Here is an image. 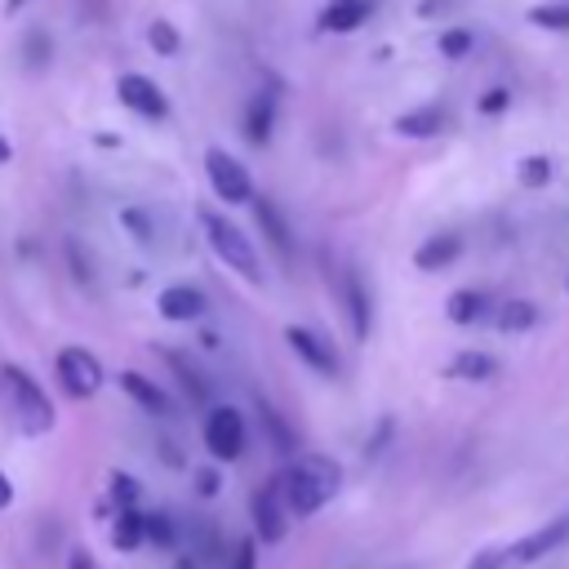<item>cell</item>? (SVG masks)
<instances>
[{
  "label": "cell",
  "instance_id": "obj_13",
  "mask_svg": "<svg viewBox=\"0 0 569 569\" xmlns=\"http://www.w3.org/2000/svg\"><path fill=\"white\" fill-rule=\"evenodd\" d=\"M458 253H462V236H458V231H440V236H431V240H422V244L413 249V267L440 271V267H449Z\"/></svg>",
  "mask_w": 569,
  "mask_h": 569
},
{
  "label": "cell",
  "instance_id": "obj_38",
  "mask_svg": "<svg viewBox=\"0 0 569 569\" xmlns=\"http://www.w3.org/2000/svg\"><path fill=\"white\" fill-rule=\"evenodd\" d=\"M13 4H22V0H13Z\"/></svg>",
  "mask_w": 569,
  "mask_h": 569
},
{
  "label": "cell",
  "instance_id": "obj_21",
  "mask_svg": "<svg viewBox=\"0 0 569 569\" xmlns=\"http://www.w3.org/2000/svg\"><path fill=\"white\" fill-rule=\"evenodd\" d=\"M342 302H347V316H351V333L365 338L369 333V298H365L360 276H347L342 280Z\"/></svg>",
  "mask_w": 569,
  "mask_h": 569
},
{
  "label": "cell",
  "instance_id": "obj_9",
  "mask_svg": "<svg viewBox=\"0 0 569 569\" xmlns=\"http://www.w3.org/2000/svg\"><path fill=\"white\" fill-rule=\"evenodd\" d=\"M284 493H280V480H267L253 498V525H258V538L262 542H280L284 538Z\"/></svg>",
  "mask_w": 569,
  "mask_h": 569
},
{
  "label": "cell",
  "instance_id": "obj_15",
  "mask_svg": "<svg viewBox=\"0 0 569 569\" xmlns=\"http://www.w3.org/2000/svg\"><path fill=\"white\" fill-rule=\"evenodd\" d=\"M373 0H329L320 13V31H356L369 18Z\"/></svg>",
  "mask_w": 569,
  "mask_h": 569
},
{
  "label": "cell",
  "instance_id": "obj_34",
  "mask_svg": "<svg viewBox=\"0 0 569 569\" xmlns=\"http://www.w3.org/2000/svg\"><path fill=\"white\" fill-rule=\"evenodd\" d=\"M200 493H218V471H200Z\"/></svg>",
  "mask_w": 569,
  "mask_h": 569
},
{
  "label": "cell",
  "instance_id": "obj_31",
  "mask_svg": "<svg viewBox=\"0 0 569 569\" xmlns=\"http://www.w3.org/2000/svg\"><path fill=\"white\" fill-rule=\"evenodd\" d=\"M507 89H489L485 98H480V116H498V111H507Z\"/></svg>",
  "mask_w": 569,
  "mask_h": 569
},
{
  "label": "cell",
  "instance_id": "obj_37",
  "mask_svg": "<svg viewBox=\"0 0 569 569\" xmlns=\"http://www.w3.org/2000/svg\"><path fill=\"white\" fill-rule=\"evenodd\" d=\"M173 569H196V565H191V560H178V565H173Z\"/></svg>",
  "mask_w": 569,
  "mask_h": 569
},
{
  "label": "cell",
  "instance_id": "obj_14",
  "mask_svg": "<svg viewBox=\"0 0 569 569\" xmlns=\"http://www.w3.org/2000/svg\"><path fill=\"white\" fill-rule=\"evenodd\" d=\"M449 124V111L445 107H413V111H405V116H396V133H405V138H436L440 129Z\"/></svg>",
  "mask_w": 569,
  "mask_h": 569
},
{
  "label": "cell",
  "instance_id": "obj_24",
  "mask_svg": "<svg viewBox=\"0 0 569 569\" xmlns=\"http://www.w3.org/2000/svg\"><path fill=\"white\" fill-rule=\"evenodd\" d=\"M533 27H551V31H569V4H538L529 9Z\"/></svg>",
  "mask_w": 569,
  "mask_h": 569
},
{
  "label": "cell",
  "instance_id": "obj_36",
  "mask_svg": "<svg viewBox=\"0 0 569 569\" xmlns=\"http://www.w3.org/2000/svg\"><path fill=\"white\" fill-rule=\"evenodd\" d=\"M13 502V485H9V476L0 471V507H9Z\"/></svg>",
  "mask_w": 569,
  "mask_h": 569
},
{
  "label": "cell",
  "instance_id": "obj_5",
  "mask_svg": "<svg viewBox=\"0 0 569 569\" xmlns=\"http://www.w3.org/2000/svg\"><path fill=\"white\" fill-rule=\"evenodd\" d=\"M58 382L71 400H89L98 387H102V365L93 351L84 347H62L58 351Z\"/></svg>",
  "mask_w": 569,
  "mask_h": 569
},
{
  "label": "cell",
  "instance_id": "obj_4",
  "mask_svg": "<svg viewBox=\"0 0 569 569\" xmlns=\"http://www.w3.org/2000/svg\"><path fill=\"white\" fill-rule=\"evenodd\" d=\"M204 173H209V187H213L218 200H227V204H249V200H253V178H249V169H244L236 156H227L222 147H209V151H204Z\"/></svg>",
  "mask_w": 569,
  "mask_h": 569
},
{
  "label": "cell",
  "instance_id": "obj_6",
  "mask_svg": "<svg viewBox=\"0 0 569 569\" xmlns=\"http://www.w3.org/2000/svg\"><path fill=\"white\" fill-rule=\"evenodd\" d=\"M204 445H209L213 458L236 462V458L244 453V418H240V409L218 405V409L204 418Z\"/></svg>",
  "mask_w": 569,
  "mask_h": 569
},
{
  "label": "cell",
  "instance_id": "obj_25",
  "mask_svg": "<svg viewBox=\"0 0 569 569\" xmlns=\"http://www.w3.org/2000/svg\"><path fill=\"white\" fill-rule=\"evenodd\" d=\"M440 53H445V58L471 53V31H467V27H449V31L440 36Z\"/></svg>",
  "mask_w": 569,
  "mask_h": 569
},
{
  "label": "cell",
  "instance_id": "obj_33",
  "mask_svg": "<svg viewBox=\"0 0 569 569\" xmlns=\"http://www.w3.org/2000/svg\"><path fill=\"white\" fill-rule=\"evenodd\" d=\"M471 569H507V565H502V551H480L471 560Z\"/></svg>",
  "mask_w": 569,
  "mask_h": 569
},
{
  "label": "cell",
  "instance_id": "obj_16",
  "mask_svg": "<svg viewBox=\"0 0 569 569\" xmlns=\"http://www.w3.org/2000/svg\"><path fill=\"white\" fill-rule=\"evenodd\" d=\"M271 124H276V93H258V98L249 102V111H244V138H249L253 147H267Z\"/></svg>",
  "mask_w": 569,
  "mask_h": 569
},
{
  "label": "cell",
  "instance_id": "obj_27",
  "mask_svg": "<svg viewBox=\"0 0 569 569\" xmlns=\"http://www.w3.org/2000/svg\"><path fill=\"white\" fill-rule=\"evenodd\" d=\"M142 538H151V542H160V547H173V525H169V516H142Z\"/></svg>",
  "mask_w": 569,
  "mask_h": 569
},
{
  "label": "cell",
  "instance_id": "obj_26",
  "mask_svg": "<svg viewBox=\"0 0 569 569\" xmlns=\"http://www.w3.org/2000/svg\"><path fill=\"white\" fill-rule=\"evenodd\" d=\"M169 365H173V373L187 382V396H191V400H204V396H209V391H204V378H200L182 356H169Z\"/></svg>",
  "mask_w": 569,
  "mask_h": 569
},
{
  "label": "cell",
  "instance_id": "obj_7",
  "mask_svg": "<svg viewBox=\"0 0 569 569\" xmlns=\"http://www.w3.org/2000/svg\"><path fill=\"white\" fill-rule=\"evenodd\" d=\"M565 538H569V516H560V520H551V525L525 533L520 542H511V547L502 551V565H533V560H542L547 551H556Z\"/></svg>",
  "mask_w": 569,
  "mask_h": 569
},
{
  "label": "cell",
  "instance_id": "obj_19",
  "mask_svg": "<svg viewBox=\"0 0 569 569\" xmlns=\"http://www.w3.org/2000/svg\"><path fill=\"white\" fill-rule=\"evenodd\" d=\"M489 320H493L498 329H507V333H520V329H533L538 307H533V302H525V298H507V302H493Z\"/></svg>",
  "mask_w": 569,
  "mask_h": 569
},
{
  "label": "cell",
  "instance_id": "obj_12",
  "mask_svg": "<svg viewBox=\"0 0 569 569\" xmlns=\"http://www.w3.org/2000/svg\"><path fill=\"white\" fill-rule=\"evenodd\" d=\"M493 302H498L493 293H480V289H458V293H449L445 316H449L453 325H480V320H489Z\"/></svg>",
  "mask_w": 569,
  "mask_h": 569
},
{
  "label": "cell",
  "instance_id": "obj_18",
  "mask_svg": "<svg viewBox=\"0 0 569 569\" xmlns=\"http://www.w3.org/2000/svg\"><path fill=\"white\" fill-rule=\"evenodd\" d=\"M249 204H253V213H258V222H262L267 240L276 244V253H280V258H289V253H293V236H289V227H284V218H280V209H276L271 200H262V196H253Z\"/></svg>",
  "mask_w": 569,
  "mask_h": 569
},
{
  "label": "cell",
  "instance_id": "obj_22",
  "mask_svg": "<svg viewBox=\"0 0 569 569\" xmlns=\"http://www.w3.org/2000/svg\"><path fill=\"white\" fill-rule=\"evenodd\" d=\"M111 542H116L120 551H133V547L142 542V511H138V507H129V511L116 516V525H111Z\"/></svg>",
  "mask_w": 569,
  "mask_h": 569
},
{
  "label": "cell",
  "instance_id": "obj_17",
  "mask_svg": "<svg viewBox=\"0 0 569 569\" xmlns=\"http://www.w3.org/2000/svg\"><path fill=\"white\" fill-rule=\"evenodd\" d=\"M120 387H124V396L138 400L147 413H169V396H164L151 378H142L138 369H124V373H120Z\"/></svg>",
  "mask_w": 569,
  "mask_h": 569
},
{
  "label": "cell",
  "instance_id": "obj_23",
  "mask_svg": "<svg viewBox=\"0 0 569 569\" xmlns=\"http://www.w3.org/2000/svg\"><path fill=\"white\" fill-rule=\"evenodd\" d=\"M147 40H151V49H156V53H164V58H173V53H178V44H182V40H178V31H173V22H164V18H156V22L147 27Z\"/></svg>",
  "mask_w": 569,
  "mask_h": 569
},
{
  "label": "cell",
  "instance_id": "obj_35",
  "mask_svg": "<svg viewBox=\"0 0 569 569\" xmlns=\"http://www.w3.org/2000/svg\"><path fill=\"white\" fill-rule=\"evenodd\" d=\"M67 569H93V560H89V551H71V565Z\"/></svg>",
  "mask_w": 569,
  "mask_h": 569
},
{
  "label": "cell",
  "instance_id": "obj_3",
  "mask_svg": "<svg viewBox=\"0 0 569 569\" xmlns=\"http://www.w3.org/2000/svg\"><path fill=\"white\" fill-rule=\"evenodd\" d=\"M200 227H204V236H209V249L231 267V271H240L244 280H253V284H262V262H258V249L249 244V236L231 222V218H222V213H213V209H200Z\"/></svg>",
  "mask_w": 569,
  "mask_h": 569
},
{
  "label": "cell",
  "instance_id": "obj_28",
  "mask_svg": "<svg viewBox=\"0 0 569 569\" xmlns=\"http://www.w3.org/2000/svg\"><path fill=\"white\" fill-rule=\"evenodd\" d=\"M551 178V164L542 160V156H529V160H520V182L525 187H542Z\"/></svg>",
  "mask_w": 569,
  "mask_h": 569
},
{
  "label": "cell",
  "instance_id": "obj_8",
  "mask_svg": "<svg viewBox=\"0 0 569 569\" xmlns=\"http://www.w3.org/2000/svg\"><path fill=\"white\" fill-rule=\"evenodd\" d=\"M116 93H120V102H124L129 111H138L142 120H164V116H169V98L160 93V84H151V80L138 76V71L120 76Z\"/></svg>",
  "mask_w": 569,
  "mask_h": 569
},
{
  "label": "cell",
  "instance_id": "obj_32",
  "mask_svg": "<svg viewBox=\"0 0 569 569\" xmlns=\"http://www.w3.org/2000/svg\"><path fill=\"white\" fill-rule=\"evenodd\" d=\"M231 569H258V551H253V542H240V547H236Z\"/></svg>",
  "mask_w": 569,
  "mask_h": 569
},
{
  "label": "cell",
  "instance_id": "obj_2",
  "mask_svg": "<svg viewBox=\"0 0 569 569\" xmlns=\"http://www.w3.org/2000/svg\"><path fill=\"white\" fill-rule=\"evenodd\" d=\"M0 400H4V409H9V418L18 422V431H27V436H44V431H53V400L40 391V382L27 373V369H18V365H0Z\"/></svg>",
  "mask_w": 569,
  "mask_h": 569
},
{
  "label": "cell",
  "instance_id": "obj_1",
  "mask_svg": "<svg viewBox=\"0 0 569 569\" xmlns=\"http://www.w3.org/2000/svg\"><path fill=\"white\" fill-rule=\"evenodd\" d=\"M276 480H280V493H284V511L289 516H311L342 489V467L325 453H311V458H298L289 471H280Z\"/></svg>",
  "mask_w": 569,
  "mask_h": 569
},
{
  "label": "cell",
  "instance_id": "obj_20",
  "mask_svg": "<svg viewBox=\"0 0 569 569\" xmlns=\"http://www.w3.org/2000/svg\"><path fill=\"white\" fill-rule=\"evenodd\" d=\"M445 373H449V378H467V382H485V378L498 373V360L485 356V351H458Z\"/></svg>",
  "mask_w": 569,
  "mask_h": 569
},
{
  "label": "cell",
  "instance_id": "obj_10",
  "mask_svg": "<svg viewBox=\"0 0 569 569\" xmlns=\"http://www.w3.org/2000/svg\"><path fill=\"white\" fill-rule=\"evenodd\" d=\"M284 342H289L311 369H320L325 378H338V356H333V347H329L325 338H316V333L302 329V325H289V329H284Z\"/></svg>",
  "mask_w": 569,
  "mask_h": 569
},
{
  "label": "cell",
  "instance_id": "obj_30",
  "mask_svg": "<svg viewBox=\"0 0 569 569\" xmlns=\"http://www.w3.org/2000/svg\"><path fill=\"white\" fill-rule=\"evenodd\" d=\"M262 422H267V431H271V440H276V449H293V436H289V427L262 405Z\"/></svg>",
  "mask_w": 569,
  "mask_h": 569
},
{
  "label": "cell",
  "instance_id": "obj_11",
  "mask_svg": "<svg viewBox=\"0 0 569 569\" xmlns=\"http://www.w3.org/2000/svg\"><path fill=\"white\" fill-rule=\"evenodd\" d=\"M204 293L196 289V284H169L164 293H160V316L164 320H200L204 316Z\"/></svg>",
  "mask_w": 569,
  "mask_h": 569
},
{
  "label": "cell",
  "instance_id": "obj_29",
  "mask_svg": "<svg viewBox=\"0 0 569 569\" xmlns=\"http://www.w3.org/2000/svg\"><path fill=\"white\" fill-rule=\"evenodd\" d=\"M111 498H116V507H120V511H129V507H133V498H138V485H133V476L116 471V476H111Z\"/></svg>",
  "mask_w": 569,
  "mask_h": 569
}]
</instances>
